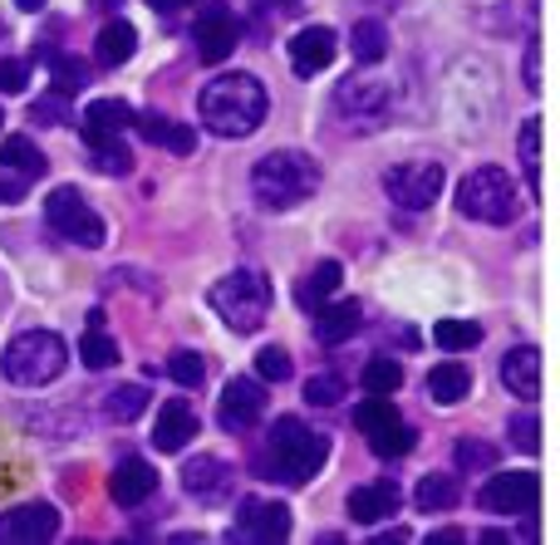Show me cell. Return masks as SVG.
I'll use <instances>...</instances> for the list:
<instances>
[{
    "label": "cell",
    "mask_w": 560,
    "mask_h": 545,
    "mask_svg": "<svg viewBox=\"0 0 560 545\" xmlns=\"http://www.w3.org/2000/svg\"><path fill=\"white\" fill-rule=\"evenodd\" d=\"M526 88H532V94H541V55H526Z\"/></svg>",
    "instance_id": "obj_45"
},
{
    "label": "cell",
    "mask_w": 560,
    "mask_h": 545,
    "mask_svg": "<svg viewBox=\"0 0 560 545\" xmlns=\"http://www.w3.org/2000/svg\"><path fill=\"white\" fill-rule=\"evenodd\" d=\"M30 123H39V128H59V123H69V94H45V98H35L30 104Z\"/></svg>",
    "instance_id": "obj_41"
},
{
    "label": "cell",
    "mask_w": 560,
    "mask_h": 545,
    "mask_svg": "<svg viewBox=\"0 0 560 545\" xmlns=\"http://www.w3.org/2000/svg\"><path fill=\"white\" fill-rule=\"evenodd\" d=\"M0 35H5V25H0Z\"/></svg>",
    "instance_id": "obj_54"
},
{
    "label": "cell",
    "mask_w": 560,
    "mask_h": 545,
    "mask_svg": "<svg viewBox=\"0 0 560 545\" xmlns=\"http://www.w3.org/2000/svg\"><path fill=\"white\" fill-rule=\"evenodd\" d=\"M349 517L359 526H378V521L398 517V487L394 482H369V487H354L349 491Z\"/></svg>",
    "instance_id": "obj_21"
},
{
    "label": "cell",
    "mask_w": 560,
    "mask_h": 545,
    "mask_svg": "<svg viewBox=\"0 0 560 545\" xmlns=\"http://www.w3.org/2000/svg\"><path fill=\"white\" fill-rule=\"evenodd\" d=\"M497 467V448L482 438H463L457 442V472H492Z\"/></svg>",
    "instance_id": "obj_39"
},
{
    "label": "cell",
    "mask_w": 560,
    "mask_h": 545,
    "mask_svg": "<svg viewBox=\"0 0 560 545\" xmlns=\"http://www.w3.org/2000/svg\"><path fill=\"white\" fill-rule=\"evenodd\" d=\"M39 59H45V69H49V84L59 88V94H79V88L89 84V64L79 55H65V49H39Z\"/></svg>",
    "instance_id": "obj_30"
},
{
    "label": "cell",
    "mask_w": 560,
    "mask_h": 545,
    "mask_svg": "<svg viewBox=\"0 0 560 545\" xmlns=\"http://www.w3.org/2000/svg\"><path fill=\"white\" fill-rule=\"evenodd\" d=\"M45 226L59 236V241L69 246H84V251H98L104 246V216L94 212V206L84 202V192L79 187H49L45 197Z\"/></svg>",
    "instance_id": "obj_7"
},
{
    "label": "cell",
    "mask_w": 560,
    "mask_h": 545,
    "mask_svg": "<svg viewBox=\"0 0 560 545\" xmlns=\"http://www.w3.org/2000/svg\"><path fill=\"white\" fill-rule=\"evenodd\" d=\"M271 114V94L256 74H222L197 94V118L207 123V133L217 138H246L266 123Z\"/></svg>",
    "instance_id": "obj_2"
},
{
    "label": "cell",
    "mask_w": 560,
    "mask_h": 545,
    "mask_svg": "<svg viewBox=\"0 0 560 545\" xmlns=\"http://www.w3.org/2000/svg\"><path fill=\"white\" fill-rule=\"evenodd\" d=\"M512 442L522 452H541V423H536L532 413H526V418L516 413V418H512Z\"/></svg>",
    "instance_id": "obj_44"
},
{
    "label": "cell",
    "mask_w": 560,
    "mask_h": 545,
    "mask_svg": "<svg viewBox=\"0 0 560 545\" xmlns=\"http://www.w3.org/2000/svg\"><path fill=\"white\" fill-rule=\"evenodd\" d=\"M339 281H345V265L339 261H319L315 271L305 275V281H300V291H295V300L305 305V310H319V305L329 300V295L339 291Z\"/></svg>",
    "instance_id": "obj_31"
},
{
    "label": "cell",
    "mask_w": 560,
    "mask_h": 545,
    "mask_svg": "<svg viewBox=\"0 0 560 545\" xmlns=\"http://www.w3.org/2000/svg\"><path fill=\"white\" fill-rule=\"evenodd\" d=\"M65 364H69V344L59 340L55 330H25L0 354V374H5L10 383H20V389H45V383H55L59 374H65Z\"/></svg>",
    "instance_id": "obj_4"
},
{
    "label": "cell",
    "mask_w": 560,
    "mask_h": 545,
    "mask_svg": "<svg viewBox=\"0 0 560 545\" xmlns=\"http://www.w3.org/2000/svg\"><path fill=\"white\" fill-rule=\"evenodd\" d=\"M15 5H20V10H25V15H39V10H45V5H49V0H15Z\"/></svg>",
    "instance_id": "obj_50"
},
{
    "label": "cell",
    "mask_w": 560,
    "mask_h": 545,
    "mask_svg": "<svg viewBox=\"0 0 560 545\" xmlns=\"http://www.w3.org/2000/svg\"><path fill=\"white\" fill-rule=\"evenodd\" d=\"M133 128L148 138L153 147H167V153H177V157H187L197 147V133L187 123H177V118H167V114H133Z\"/></svg>",
    "instance_id": "obj_23"
},
{
    "label": "cell",
    "mask_w": 560,
    "mask_h": 545,
    "mask_svg": "<svg viewBox=\"0 0 560 545\" xmlns=\"http://www.w3.org/2000/svg\"><path fill=\"white\" fill-rule=\"evenodd\" d=\"M516 153H522L526 182H532V192H536V187H541V118H526V123H522V138H516Z\"/></svg>",
    "instance_id": "obj_35"
},
{
    "label": "cell",
    "mask_w": 560,
    "mask_h": 545,
    "mask_svg": "<svg viewBox=\"0 0 560 545\" xmlns=\"http://www.w3.org/2000/svg\"><path fill=\"white\" fill-rule=\"evenodd\" d=\"M457 212H463L467 222H482V226H512L516 212H522V192H516V182L502 173V167L482 163L463 177V187H457Z\"/></svg>",
    "instance_id": "obj_6"
},
{
    "label": "cell",
    "mask_w": 560,
    "mask_h": 545,
    "mask_svg": "<svg viewBox=\"0 0 560 545\" xmlns=\"http://www.w3.org/2000/svg\"><path fill=\"white\" fill-rule=\"evenodd\" d=\"M0 128H5V114H0Z\"/></svg>",
    "instance_id": "obj_53"
},
{
    "label": "cell",
    "mask_w": 560,
    "mask_h": 545,
    "mask_svg": "<svg viewBox=\"0 0 560 545\" xmlns=\"http://www.w3.org/2000/svg\"><path fill=\"white\" fill-rule=\"evenodd\" d=\"M457 497H463V487H457V477H443V472H433V477H423L418 482V491H413V507L418 511H453L457 507Z\"/></svg>",
    "instance_id": "obj_32"
},
{
    "label": "cell",
    "mask_w": 560,
    "mask_h": 545,
    "mask_svg": "<svg viewBox=\"0 0 560 545\" xmlns=\"http://www.w3.org/2000/svg\"><path fill=\"white\" fill-rule=\"evenodd\" d=\"M364 330V305L359 300H335L315 310V340L319 344H345Z\"/></svg>",
    "instance_id": "obj_20"
},
{
    "label": "cell",
    "mask_w": 560,
    "mask_h": 545,
    "mask_svg": "<svg viewBox=\"0 0 560 545\" xmlns=\"http://www.w3.org/2000/svg\"><path fill=\"white\" fill-rule=\"evenodd\" d=\"M192 438H197V413H192V403L167 399V403H163V413H158L153 448H158V452H183Z\"/></svg>",
    "instance_id": "obj_19"
},
{
    "label": "cell",
    "mask_w": 560,
    "mask_h": 545,
    "mask_svg": "<svg viewBox=\"0 0 560 545\" xmlns=\"http://www.w3.org/2000/svg\"><path fill=\"white\" fill-rule=\"evenodd\" d=\"M438 344H443V349H472V344H482V324L477 320H438Z\"/></svg>",
    "instance_id": "obj_38"
},
{
    "label": "cell",
    "mask_w": 560,
    "mask_h": 545,
    "mask_svg": "<svg viewBox=\"0 0 560 545\" xmlns=\"http://www.w3.org/2000/svg\"><path fill=\"white\" fill-rule=\"evenodd\" d=\"M98 5H104V10H114V5H118V0H98Z\"/></svg>",
    "instance_id": "obj_52"
},
{
    "label": "cell",
    "mask_w": 560,
    "mask_h": 545,
    "mask_svg": "<svg viewBox=\"0 0 560 545\" xmlns=\"http://www.w3.org/2000/svg\"><path fill=\"white\" fill-rule=\"evenodd\" d=\"M84 153L94 163V173H104V177L133 173V153L124 147V133H84Z\"/></svg>",
    "instance_id": "obj_24"
},
{
    "label": "cell",
    "mask_w": 560,
    "mask_h": 545,
    "mask_svg": "<svg viewBox=\"0 0 560 545\" xmlns=\"http://www.w3.org/2000/svg\"><path fill=\"white\" fill-rule=\"evenodd\" d=\"M0 167H5V177L30 187L35 177H45V153H39L25 133H10L5 143H0Z\"/></svg>",
    "instance_id": "obj_26"
},
{
    "label": "cell",
    "mask_w": 560,
    "mask_h": 545,
    "mask_svg": "<svg viewBox=\"0 0 560 545\" xmlns=\"http://www.w3.org/2000/svg\"><path fill=\"white\" fill-rule=\"evenodd\" d=\"M25 84H30V59H15V55L0 59V94H20Z\"/></svg>",
    "instance_id": "obj_43"
},
{
    "label": "cell",
    "mask_w": 560,
    "mask_h": 545,
    "mask_svg": "<svg viewBox=\"0 0 560 545\" xmlns=\"http://www.w3.org/2000/svg\"><path fill=\"white\" fill-rule=\"evenodd\" d=\"M443 182H447V167L433 163V157H413V163H398L384 173V192L388 202L408 206V212H423L443 197Z\"/></svg>",
    "instance_id": "obj_10"
},
{
    "label": "cell",
    "mask_w": 560,
    "mask_h": 545,
    "mask_svg": "<svg viewBox=\"0 0 560 545\" xmlns=\"http://www.w3.org/2000/svg\"><path fill=\"white\" fill-rule=\"evenodd\" d=\"M467 393H472V374H467L463 364H438V369L428 374V399H433L438 408H453Z\"/></svg>",
    "instance_id": "obj_29"
},
{
    "label": "cell",
    "mask_w": 560,
    "mask_h": 545,
    "mask_svg": "<svg viewBox=\"0 0 560 545\" xmlns=\"http://www.w3.org/2000/svg\"><path fill=\"white\" fill-rule=\"evenodd\" d=\"M349 49H354L359 64H378V59L388 55V25L384 20H359V25L349 29Z\"/></svg>",
    "instance_id": "obj_33"
},
{
    "label": "cell",
    "mask_w": 560,
    "mask_h": 545,
    "mask_svg": "<svg viewBox=\"0 0 560 545\" xmlns=\"http://www.w3.org/2000/svg\"><path fill=\"white\" fill-rule=\"evenodd\" d=\"M104 413L114 423H138L148 413V389L143 383H118V389L104 399Z\"/></svg>",
    "instance_id": "obj_34"
},
{
    "label": "cell",
    "mask_w": 560,
    "mask_h": 545,
    "mask_svg": "<svg viewBox=\"0 0 560 545\" xmlns=\"http://www.w3.org/2000/svg\"><path fill=\"white\" fill-rule=\"evenodd\" d=\"M133 114L138 108L124 104V98H94L84 108V118H79V133H124L133 123Z\"/></svg>",
    "instance_id": "obj_28"
},
{
    "label": "cell",
    "mask_w": 560,
    "mask_h": 545,
    "mask_svg": "<svg viewBox=\"0 0 560 545\" xmlns=\"http://www.w3.org/2000/svg\"><path fill=\"white\" fill-rule=\"evenodd\" d=\"M217 418H222L226 433H252L256 423L266 418V383H261V379H246V374H236V379L222 389Z\"/></svg>",
    "instance_id": "obj_12"
},
{
    "label": "cell",
    "mask_w": 560,
    "mask_h": 545,
    "mask_svg": "<svg viewBox=\"0 0 560 545\" xmlns=\"http://www.w3.org/2000/svg\"><path fill=\"white\" fill-rule=\"evenodd\" d=\"M398 104V84L394 79H374V74H349L335 88V114L354 128H378Z\"/></svg>",
    "instance_id": "obj_9"
},
{
    "label": "cell",
    "mask_w": 560,
    "mask_h": 545,
    "mask_svg": "<svg viewBox=\"0 0 560 545\" xmlns=\"http://www.w3.org/2000/svg\"><path fill=\"white\" fill-rule=\"evenodd\" d=\"M232 541H261V545L290 541V507H285V501H261V497H246L242 521H236Z\"/></svg>",
    "instance_id": "obj_16"
},
{
    "label": "cell",
    "mask_w": 560,
    "mask_h": 545,
    "mask_svg": "<svg viewBox=\"0 0 560 545\" xmlns=\"http://www.w3.org/2000/svg\"><path fill=\"white\" fill-rule=\"evenodd\" d=\"M183 491L202 507H222L226 497L236 491V472L226 458H192L183 467Z\"/></svg>",
    "instance_id": "obj_15"
},
{
    "label": "cell",
    "mask_w": 560,
    "mask_h": 545,
    "mask_svg": "<svg viewBox=\"0 0 560 545\" xmlns=\"http://www.w3.org/2000/svg\"><path fill=\"white\" fill-rule=\"evenodd\" d=\"M271 281H266L261 271H232V275H222V281L207 291V305H212L217 315L226 320V330H236V334H256L266 324V315H271Z\"/></svg>",
    "instance_id": "obj_5"
},
{
    "label": "cell",
    "mask_w": 560,
    "mask_h": 545,
    "mask_svg": "<svg viewBox=\"0 0 560 545\" xmlns=\"http://www.w3.org/2000/svg\"><path fill=\"white\" fill-rule=\"evenodd\" d=\"M20 197H25V182L5 177V182H0V206H5V202H20Z\"/></svg>",
    "instance_id": "obj_46"
},
{
    "label": "cell",
    "mask_w": 560,
    "mask_h": 545,
    "mask_svg": "<svg viewBox=\"0 0 560 545\" xmlns=\"http://www.w3.org/2000/svg\"><path fill=\"white\" fill-rule=\"evenodd\" d=\"M261 5H271L276 15H295V10H305V0H261Z\"/></svg>",
    "instance_id": "obj_48"
},
{
    "label": "cell",
    "mask_w": 560,
    "mask_h": 545,
    "mask_svg": "<svg viewBox=\"0 0 560 545\" xmlns=\"http://www.w3.org/2000/svg\"><path fill=\"white\" fill-rule=\"evenodd\" d=\"M192 39H197L202 64H222V59H232V49L242 45V15L226 5H207L192 25Z\"/></svg>",
    "instance_id": "obj_11"
},
{
    "label": "cell",
    "mask_w": 560,
    "mask_h": 545,
    "mask_svg": "<svg viewBox=\"0 0 560 545\" xmlns=\"http://www.w3.org/2000/svg\"><path fill=\"white\" fill-rule=\"evenodd\" d=\"M252 192L266 212H290L319 192V163L300 147H276L252 167Z\"/></svg>",
    "instance_id": "obj_3"
},
{
    "label": "cell",
    "mask_w": 560,
    "mask_h": 545,
    "mask_svg": "<svg viewBox=\"0 0 560 545\" xmlns=\"http://www.w3.org/2000/svg\"><path fill=\"white\" fill-rule=\"evenodd\" d=\"M408 541V531H384V536H378V545H404Z\"/></svg>",
    "instance_id": "obj_51"
},
{
    "label": "cell",
    "mask_w": 560,
    "mask_h": 545,
    "mask_svg": "<svg viewBox=\"0 0 560 545\" xmlns=\"http://www.w3.org/2000/svg\"><path fill=\"white\" fill-rule=\"evenodd\" d=\"M285 49H290V64H295V74L300 79H315V74H325V69L335 64L339 39H335V29H329V25H305Z\"/></svg>",
    "instance_id": "obj_17"
},
{
    "label": "cell",
    "mask_w": 560,
    "mask_h": 545,
    "mask_svg": "<svg viewBox=\"0 0 560 545\" xmlns=\"http://www.w3.org/2000/svg\"><path fill=\"white\" fill-rule=\"evenodd\" d=\"M404 389V364L398 359H369L364 364V393H398Z\"/></svg>",
    "instance_id": "obj_37"
},
{
    "label": "cell",
    "mask_w": 560,
    "mask_h": 545,
    "mask_svg": "<svg viewBox=\"0 0 560 545\" xmlns=\"http://www.w3.org/2000/svg\"><path fill=\"white\" fill-rule=\"evenodd\" d=\"M502 383L516 393V399H541V349L536 344H522L502 359Z\"/></svg>",
    "instance_id": "obj_22"
},
{
    "label": "cell",
    "mask_w": 560,
    "mask_h": 545,
    "mask_svg": "<svg viewBox=\"0 0 560 545\" xmlns=\"http://www.w3.org/2000/svg\"><path fill=\"white\" fill-rule=\"evenodd\" d=\"M59 536V511L49 501H25V507L0 517V545H45Z\"/></svg>",
    "instance_id": "obj_14"
},
{
    "label": "cell",
    "mask_w": 560,
    "mask_h": 545,
    "mask_svg": "<svg viewBox=\"0 0 560 545\" xmlns=\"http://www.w3.org/2000/svg\"><path fill=\"white\" fill-rule=\"evenodd\" d=\"M536 497H541L536 472H497L477 501H482V511H492V517H522V511L536 507Z\"/></svg>",
    "instance_id": "obj_13"
},
{
    "label": "cell",
    "mask_w": 560,
    "mask_h": 545,
    "mask_svg": "<svg viewBox=\"0 0 560 545\" xmlns=\"http://www.w3.org/2000/svg\"><path fill=\"white\" fill-rule=\"evenodd\" d=\"M153 491H158V472H153V462H143V458H124L114 467V477H108V497L124 511L143 507Z\"/></svg>",
    "instance_id": "obj_18"
},
{
    "label": "cell",
    "mask_w": 560,
    "mask_h": 545,
    "mask_svg": "<svg viewBox=\"0 0 560 545\" xmlns=\"http://www.w3.org/2000/svg\"><path fill=\"white\" fill-rule=\"evenodd\" d=\"M339 399H345V379H339V374H315V379H305L310 408H335Z\"/></svg>",
    "instance_id": "obj_40"
},
{
    "label": "cell",
    "mask_w": 560,
    "mask_h": 545,
    "mask_svg": "<svg viewBox=\"0 0 560 545\" xmlns=\"http://www.w3.org/2000/svg\"><path fill=\"white\" fill-rule=\"evenodd\" d=\"M79 364H84V369H114L118 364V340L108 334L104 310H89L84 340H79Z\"/></svg>",
    "instance_id": "obj_25"
},
{
    "label": "cell",
    "mask_w": 560,
    "mask_h": 545,
    "mask_svg": "<svg viewBox=\"0 0 560 545\" xmlns=\"http://www.w3.org/2000/svg\"><path fill=\"white\" fill-rule=\"evenodd\" d=\"M467 536L463 531H433V536H428V545H463Z\"/></svg>",
    "instance_id": "obj_49"
},
{
    "label": "cell",
    "mask_w": 560,
    "mask_h": 545,
    "mask_svg": "<svg viewBox=\"0 0 560 545\" xmlns=\"http://www.w3.org/2000/svg\"><path fill=\"white\" fill-rule=\"evenodd\" d=\"M148 5H153L158 15H177V10H187L192 0H148Z\"/></svg>",
    "instance_id": "obj_47"
},
{
    "label": "cell",
    "mask_w": 560,
    "mask_h": 545,
    "mask_svg": "<svg viewBox=\"0 0 560 545\" xmlns=\"http://www.w3.org/2000/svg\"><path fill=\"white\" fill-rule=\"evenodd\" d=\"M133 49H138V29L128 25V20H108V25L98 29V39H94V59L104 69L128 64V59H133Z\"/></svg>",
    "instance_id": "obj_27"
},
{
    "label": "cell",
    "mask_w": 560,
    "mask_h": 545,
    "mask_svg": "<svg viewBox=\"0 0 560 545\" xmlns=\"http://www.w3.org/2000/svg\"><path fill=\"white\" fill-rule=\"evenodd\" d=\"M290 369H295V364H290V354L280 349V344H266V349L256 354V379L261 383H285Z\"/></svg>",
    "instance_id": "obj_42"
},
{
    "label": "cell",
    "mask_w": 560,
    "mask_h": 545,
    "mask_svg": "<svg viewBox=\"0 0 560 545\" xmlns=\"http://www.w3.org/2000/svg\"><path fill=\"white\" fill-rule=\"evenodd\" d=\"M167 379L183 383V389H197L207 379V359L197 349H173L167 354Z\"/></svg>",
    "instance_id": "obj_36"
},
{
    "label": "cell",
    "mask_w": 560,
    "mask_h": 545,
    "mask_svg": "<svg viewBox=\"0 0 560 545\" xmlns=\"http://www.w3.org/2000/svg\"><path fill=\"white\" fill-rule=\"evenodd\" d=\"M354 428L369 438V448H374V458L394 462V458H408L413 452V428L404 423V413L394 408V399L388 393H369L364 403L354 408Z\"/></svg>",
    "instance_id": "obj_8"
},
{
    "label": "cell",
    "mask_w": 560,
    "mask_h": 545,
    "mask_svg": "<svg viewBox=\"0 0 560 545\" xmlns=\"http://www.w3.org/2000/svg\"><path fill=\"white\" fill-rule=\"evenodd\" d=\"M329 458V438L315 433L305 418H276L256 452V472L280 487H305Z\"/></svg>",
    "instance_id": "obj_1"
}]
</instances>
